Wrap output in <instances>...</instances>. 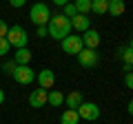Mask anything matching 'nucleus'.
I'll return each instance as SVG.
<instances>
[{
    "mask_svg": "<svg viewBox=\"0 0 133 124\" xmlns=\"http://www.w3.org/2000/svg\"><path fill=\"white\" fill-rule=\"evenodd\" d=\"M47 31H49V38L53 40H64L66 36H71V22L69 18H64L62 13H53L47 22Z\"/></svg>",
    "mask_w": 133,
    "mask_h": 124,
    "instance_id": "obj_1",
    "label": "nucleus"
},
{
    "mask_svg": "<svg viewBox=\"0 0 133 124\" xmlns=\"http://www.w3.org/2000/svg\"><path fill=\"white\" fill-rule=\"evenodd\" d=\"M5 38H7V42H9L14 49H22V47H27V44H29V33H27V29L20 27V24L9 27Z\"/></svg>",
    "mask_w": 133,
    "mask_h": 124,
    "instance_id": "obj_2",
    "label": "nucleus"
},
{
    "mask_svg": "<svg viewBox=\"0 0 133 124\" xmlns=\"http://www.w3.org/2000/svg\"><path fill=\"white\" fill-rule=\"evenodd\" d=\"M49 18H51V13H49V7L44 5L42 0H38V2L31 7V11H29V20H31L36 27H47Z\"/></svg>",
    "mask_w": 133,
    "mask_h": 124,
    "instance_id": "obj_3",
    "label": "nucleus"
},
{
    "mask_svg": "<svg viewBox=\"0 0 133 124\" xmlns=\"http://www.w3.org/2000/svg\"><path fill=\"white\" fill-rule=\"evenodd\" d=\"M11 78H14L18 84L27 86V84H31V82L36 80V71L31 69V64H16V69H14V73H11Z\"/></svg>",
    "mask_w": 133,
    "mask_h": 124,
    "instance_id": "obj_4",
    "label": "nucleus"
},
{
    "mask_svg": "<svg viewBox=\"0 0 133 124\" xmlns=\"http://www.w3.org/2000/svg\"><path fill=\"white\" fill-rule=\"evenodd\" d=\"M78 115H80V120H87V122H95V120H100V106L95 104V102H82L80 106H78Z\"/></svg>",
    "mask_w": 133,
    "mask_h": 124,
    "instance_id": "obj_5",
    "label": "nucleus"
},
{
    "mask_svg": "<svg viewBox=\"0 0 133 124\" xmlns=\"http://www.w3.org/2000/svg\"><path fill=\"white\" fill-rule=\"evenodd\" d=\"M60 47H62V51H64L66 56H78V53L84 49V44H82L80 36H66L64 40H60Z\"/></svg>",
    "mask_w": 133,
    "mask_h": 124,
    "instance_id": "obj_6",
    "label": "nucleus"
},
{
    "mask_svg": "<svg viewBox=\"0 0 133 124\" xmlns=\"http://www.w3.org/2000/svg\"><path fill=\"white\" fill-rule=\"evenodd\" d=\"M76 58H78V64L84 67V69H93L95 64H98V60H100V56H98L95 49H82Z\"/></svg>",
    "mask_w": 133,
    "mask_h": 124,
    "instance_id": "obj_7",
    "label": "nucleus"
},
{
    "mask_svg": "<svg viewBox=\"0 0 133 124\" xmlns=\"http://www.w3.org/2000/svg\"><path fill=\"white\" fill-rule=\"evenodd\" d=\"M82 38V44H84V49H98L100 42H102V36L95 31V29H87L84 33L80 36Z\"/></svg>",
    "mask_w": 133,
    "mask_h": 124,
    "instance_id": "obj_8",
    "label": "nucleus"
},
{
    "mask_svg": "<svg viewBox=\"0 0 133 124\" xmlns=\"http://www.w3.org/2000/svg\"><path fill=\"white\" fill-rule=\"evenodd\" d=\"M47 89H33L31 93H29V104L33 106V109H42L44 104H47Z\"/></svg>",
    "mask_w": 133,
    "mask_h": 124,
    "instance_id": "obj_9",
    "label": "nucleus"
},
{
    "mask_svg": "<svg viewBox=\"0 0 133 124\" xmlns=\"http://www.w3.org/2000/svg\"><path fill=\"white\" fill-rule=\"evenodd\" d=\"M36 80H38L40 89H51V86L56 84V73H53L51 69H42L40 73H36Z\"/></svg>",
    "mask_w": 133,
    "mask_h": 124,
    "instance_id": "obj_10",
    "label": "nucleus"
},
{
    "mask_svg": "<svg viewBox=\"0 0 133 124\" xmlns=\"http://www.w3.org/2000/svg\"><path fill=\"white\" fill-rule=\"evenodd\" d=\"M69 22H71V29H76V31H80V33H84L87 29H91V20L87 18V16H82V13H76Z\"/></svg>",
    "mask_w": 133,
    "mask_h": 124,
    "instance_id": "obj_11",
    "label": "nucleus"
},
{
    "mask_svg": "<svg viewBox=\"0 0 133 124\" xmlns=\"http://www.w3.org/2000/svg\"><path fill=\"white\" fill-rule=\"evenodd\" d=\"M31 58H33V53H31L29 47L16 49V53H14V62L16 64H31Z\"/></svg>",
    "mask_w": 133,
    "mask_h": 124,
    "instance_id": "obj_12",
    "label": "nucleus"
},
{
    "mask_svg": "<svg viewBox=\"0 0 133 124\" xmlns=\"http://www.w3.org/2000/svg\"><path fill=\"white\" fill-rule=\"evenodd\" d=\"M82 102H84V98H82L80 91H71V93H66V95H64V104H66V109H78Z\"/></svg>",
    "mask_w": 133,
    "mask_h": 124,
    "instance_id": "obj_13",
    "label": "nucleus"
},
{
    "mask_svg": "<svg viewBox=\"0 0 133 124\" xmlns=\"http://www.w3.org/2000/svg\"><path fill=\"white\" fill-rule=\"evenodd\" d=\"M60 124H80V115L76 109H66L60 115Z\"/></svg>",
    "mask_w": 133,
    "mask_h": 124,
    "instance_id": "obj_14",
    "label": "nucleus"
},
{
    "mask_svg": "<svg viewBox=\"0 0 133 124\" xmlns=\"http://www.w3.org/2000/svg\"><path fill=\"white\" fill-rule=\"evenodd\" d=\"M124 0H109V9H107V13L115 16V18H120V16L124 13Z\"/></svg>",
    "mask_w": 133,
    "mask_h": 124,
    "instance_id": "obj_15",
    "label": "nucleus"
},
{
    "mask_svg": "<svg viewBox=\"0 0 133 124\" xmlns=\"http://www.w3.org/2000/svg\"><path fill=\"white\" fill-rule=\"evenodd\" d=\"M118 58H122L124 64H133V49H131V42H127L124 47L118 49Z\"/></svg>",
    "mask_w": 133,
    "mask_h": 124,
    "instance_id": "obj_16",
    "label": "nucleus"
},
{
    "mask_svg": "<svg viewBox=\"0 0 133 124\" xmlns=\"http://www.w3.org/2000/svg\"><path fill=\"white\" fill-rule=\"evenodd\" d=\"M47 104L62 106V104H64V93H60V91H49V93H47Z\"/></svg>",
    "mask_w": 133,
    "mask_h": 124,
    "instance_id": "obj_17",
    "label": "nucleus"
},
{
    "mask_svg": "<svg viewBox=\"0 0 133 124\" xmlns=\"http://www.w3.org/2000/svg\"><path fill=\"white\" fill-rule=\"evenodd\" d=\"M109 9V0H91V11L98 16H104Z\"/></svg>",
    "mask_w": 133,
    "mask_h": 124,
    "instance_id": "obj_18",
    "label": "nucleus"
},
{
    "mask_svg": "<svg viewBox=\"0 0 133 124\" xmlns=\"http://www.w3.org/2000/svg\"><path fill=\"white\" fill-rule=\"evenodd\" d=\"M73 7H76L78 13L87 16V13L91 11V0H73Z\"/></svg>",
    "mask_w": 133,
    "mask_h": 124,
    "instance_id": "obj_19",
    "label": "nucleus"
},
{
    "mask_svg": "<svg viewBox=\"0 0 133 124\" xmlns=\"http://www.w3.org/2000/svg\"><path fill=\"white\" fill-rule=\"evenodd\" d=\"M62 9H64V13H62V16H64V18H69V20H71L73 16L78 13V11H76V7H73V2H66V5L62 7Z\"/></svg>",
    "mask_w": 133,
    "mask_h": 124,
    "instance_id": "obj_20",
    "label": "nucleus"
},
{
    "mask_svg": "<svg viewBox=\"0 0 133 124\" xmlns=\"http://www.w3.org/2000/svg\"><path fill=\"white\" fill-rule=\"evenodd\" d=\"M9 51H11V44L7 42V38H0V58H2V56H7Z\"/></svg>",
    "mask_w": 133,
    "mask_h": 124,
    "instance_id": "obj_21",
    "label": "nucleus"
},
{
    "mask_svg": "<svg viewBox=\"0 0 133 124\" xmlns=\"http://www.w3.org/2000/svg\"><path fill=\"white\" fill-rule=\"evenodd\" d=\"M14 69H16V62H14V60H7L5 64H2V71H5L7 75H11V73H14Z\"/></svg>",
    "mask_w": 133,
    "mask_h": 124,
    "instance_id": "obj_22",
    "label": "nucleus"
},
{
    "mask_svg": "<svg viewBox=\"0 0 133 124\" xmlns=\"http://www.w3.org/2000/svg\"><path fill=\"white\" fill-rule=\"evenodd\" d=\"M124 86H127V89L133 86V73H124Z\"/></svg>",
    "mask_w": 133,
    "mask_h": 124,
    "instance_id": "obj_23",
    "label": "nucleus"
},
{
    "mask_svg": "<svg viewBox=\"0 0 133 124\" xmlns=\"http://www.w3.org/2000/svg\"><path fill=\"white\" fill-rule=\"evenodd\" d=\"M7 29H9V24L0 18V38H5V36H7Z\"/></svg>",
    "mask_w": 133,
    "mask_h": 124,
    "instance_id": "obj_24",
    "label": "nucleus"
},
{
    "mask_svg": "<svg viewBox=\"0 0 133 124\" xmlns=\"http://www.w3.org/2000/svg\"><path fill=\"white\" fill-rule=\"evenodd\" d=\"M9 5L14 7V9H20V7L27 5V0H9Z\"/></svg>",
    "mask_w": 133,
    "mask_h": 124,
    "instance_id": "obj_25",
    "label": "nucleus"
},
{
    "mask_svg": "<svg viewBox=\"0 0 133 124\" xmlns=\"http://www.w3.org/2000/svg\"><path fill=\"white\" fill-rule=\"evenodd\" d=\"M36 36H38V38H47V36H49L47 27H38V29H36Z\"/></svg>",
    "mask_w": 133,
    "mask_h": 124,
    "instance_id": "obj_26",
    "label": "nucleus"
},
{
    "mask_svg": "<svg viewBox=\"0 0 133 124\" xmlns=\"http://www.w3.org/2000/svg\"><path fill=\"white\" fill-rule=\"evenodd\" d=\"M66 2H71V0H53V5H58V7H64Z\"/></svg>",
    "mask_w": 133,
    "mask_h": 124,
    "instance_id": "obj_27",
    "label": "nucleus"
},
{
    "mask_svg": "<svg viewBox=\"0 0 133 124\" xmlns=\"http://www.w3.org/2000/svg\"><path fill=\"white\" fill-rule=\"evenodd\" d=\"M2 102H5V91L0 89V104H2Z\"/></svg>",
    "mask_w": 133,
    "mask_h": 124,
    "instance_id": "obj_28",
    "label": "nucleus"
}]
</instances>
